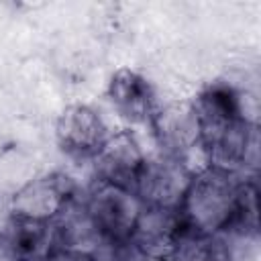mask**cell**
Wrapping results in <instances>:
<instances>
[{"label":"cell","mask_w":261,"mask_h":261,"mask_svg":"<svg viewBox=\"0 0 261 261\" xmlns=\"http://www.w3.org/2000/svg\"><path fill=\"white\" fill-rule=\"evenodd\" d=\"M198 145L210 165L234 171L255 155V126L245 116L241 96L232 86L212 84L202 90L192 106Z\"/></svg>","instance_id":"cell-1"},{"label":"cell","mask_w":261,"mask_h":261,"mask_svg":"<svg viewBox=\"0 0 261 261\" xmlns=\"http://www.w3.org/2000/svg\"><path fill=\"white\" fill-rule=\"evenodd\" d=\"M243 186L245 179H239L234 171L214 165L192 175L177 208L188 234H226L234 218Z\"/></svg>","instance_id":"cell-2"},{"label":"cell","mask_w":261,"mask_h":261,"mask_svg":"<svg viewBox=\"0 0 261 261\" xmlns=\"http://www.w3.org/2000/svg\"><path fill=\"white\" fill-rule=\"evenodd\" d=\"M141 212L143 204L130 190L102 179H96L84 204V214L90 228L102 241L114 247L130 241Z\"/></svg>","instance_id":"cell-3"},{"label":"cell","mask_w":261,"mask_h":261,"mask_svg":"<svg viewBox=\"0 0 261 261\" xmlns=\"http://www.w3.org/2000/svg\"><path fill=\"white\" fill-rule=\"evenodd\" d=\"M190 179L192 173L181 159L163 155L159 159H145L133 192L143 206L177 210Z\"/></svg>","instance_id":"cell-4"},{"label":"cell","mask_w":261,"mask_h":261,"mask_svg":"<svg viewBox=\"0 0 261 261\" xmlns=\"http://www.w3.org/2000/svg\"><path fill=\"white\" fill-rule=\"evenodd\" d=\"M55 135L61 151L75 159H96L110 139L100 114L84 104H71L59 114Z\"/></svg>","instance_id":"cell-5"},{"label":"cell","mask_w":261,"mask_h":261,"mask_svg":"<svg viewBox=\"0 0 261 261\" xmlns=\"http://www.w3.org/2000/svg\"><path fill=\"white\" fill-rule=\"evenodd\" d=\"M75 194V184L63 173H49L29 181L12 198V214L53 220L61 214Z\"/></svg>","instance_id":"cell-6"},{"label":"cell","mask_w":261,"mask_h":261,"mask_svg":"<svg viewBox=\"0 0 261 261\" xmlns=\"http://www.w3.org/2000/svg\"><path fill=\"white\" fill-rule=\"evenodd\" d=\"M108 98L114 110L130 122H153L159 114V104L153 86L141 73L122 67L114 71L108 84Z\"/></svg>","instance_id":"cell-7"},{"label":"cell","mask_w":261,"mask_h":261,"mask_svg":"<svg viewBox=\"0 0 261 261\" xmlns=\"http://www.w3.org/2000/svg\"><path fill=\"white\" fill-rule=\"evenodd\" d=\"M143 163H145V155L137 139L126 130L118 133L110 137L102 147V151L96 155L98 179L133 192Z\"/></svg>","instance_id":"cell-8"},{"label":"cell","mask_w":261,"mask_h":261,"mask_svg":"<svg viewBox=\"0 0 261 261\" xmlns=\"http://www.w3.org/2000/svg\"><path fill=\"white\" fill-rule=\"evenodd\" d=\"M51 220H37L20 214H12L8 224V245L16 259L33 261L51 251Z\"/></svg>","instance_id":"cell-9"},{"label":"cell","mask_w":261,"mask_h":261,"mask_svg":"<svg viewBox=\"0 0 261 261\" xmlns=\"http://www.w3.org/2000/svg\"><path fill=\"white\" fill-rule=\"evenodd\" d=\"M177 261H232V247L228 234L210 232V234H190L177 243L175 249Z\"/></svg>","instance_id":"cell-10"},{"label":"cell","mask_w":261,"mask_h":261,"mask_svg":"<svg viewBox=\"0 0 261 261\" xmlns=\"http://www.w3.org/2000/svg\"><path fill=\"white\" fill-rule=\"evenodd\" d=\"M43 261H96L90 253L80 251V249H69V247H55L51 249Z\"/></svg>","instance_id":"cell-11"}]
</instances>
